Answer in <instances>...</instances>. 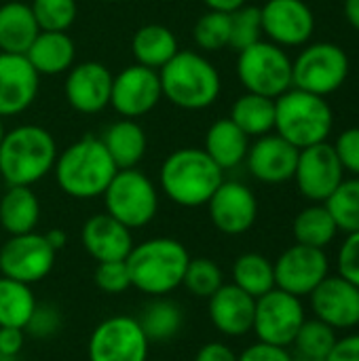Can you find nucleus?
Masks as SVG:
<instances>
[{
  "label": "nucleus",
  "instance_id": "nucleus-1",
  "mask_svg": "<svg viewBox=\"0 0 359 361\" xmlns=\"http://www.w3.org/2000/svg\"><path fill=\"white\" fill-rule=\"evenodd\" d=\"M125 262L129 269L131 288L146 296L159 298L182 286L190 254L178 239L154 237L133 245Z\"/></svg>",
  "mask_w": 359,
  "mask_h": 361
},
{
  "label": "nucleus",
  "instance_id": "nucleus-2",
  "mask_svg": "<svg viewBox=\"0 0 359 361\" xmlns=\"http://www.w3.org/2000/svg\"><path fill=\"white\" fill-rule=\"evenodd\" d=\"M55 180L61 192L72 199H97L106 192L118 171L99 137L85 135L63 152H57Z\"/></svg>",
  "mask_w": 359,
  "mask_h": 361
},
{
  "label": "nucleus",
  "instance_id": "nucleus-3",
  "mask_svg": "<svg viewBox=\"0 0 359 361\" xmlns=\"http://www.w3.org/2000/svg\"><path fill=\"white\" fill-rule=\"evenodd\" d=\"M224 182V171L203 148H180L171 152L159 171L161 190L180 207H203Z\"/></svg>",
  "mask_w": 359,
  "mask_h": 361
},
{
  "label": "nucleus",
  "instance_id": "nucleus-4",
  "mask_svg": "<svg viewBox=\"0 0 359 361\" xmlns=\"http://www.w3.org/2000/svg\"><path fill=\"white\" fill-rule=\"evenodd\" d=\"M57 144L38 125H19L4 131L0 142V176L8 186H32L53 171Z\"/></svg>",
  "mask_w": 359,
  "mask_h": 361
},
{
  "label": "nucleus",
  "instance_id": "nucleus-5",
  "mask_svg": "<svg viewBox=\"0 0 359 361\" xmlns=\"http://www.w3.org/2000/svg\"><path fill=\"white\" fill-rule=\"evenodd\" d=\"M163 95L182 110L209 108L222 89L216 66L195 51H178L161 70Z\"/></svg>",
  "mask_w": 359,
  "mask_h": 361
},
{
  "label": "nucleus",
  "instance_id": "nucleus-6",
  "mask_svg": "<svg viewBox=\"0 0 359 361\" xmlns=\"http://www.w3.org/2000/svg\"><path fill=\"white\" fill-rule=\"evenodd\" d=\"M334 127V112L326 97L288 89L275 99V131L298 150L328 142Z\"/></svg>",
  "mask_w": 359,
  "mask_h": 361
},
{
  "label": "nucleus",
  "instance_id": "nucleus-7",
  "mask_svg": "<svg viewBox=\"0 0 359 361\" xmlns=\"http://www.w3.org/2000/svg\"><path fill=\"white\" fill-rule=\"evenodd\" d=\"M237 76L245 91L277 99L292 89V59L284 47L271 40H258L239 51Z\"/></svg>",
  "mask_w": 359,
  "mask_h": 361
},
{
  "label": "nucleus",
  "instance_id": "nucleus-8",
  "mask_svg": "<svg viewBox=\"0 0 359 361\" xmlns=\"http://www.w3.org/2000/svg\"><path fill=\"white\" fill-rule=\"evenodd\" d=\"M102 197L106 214L131 231L150 224L159 212L157 186L140 169H118Z\"/></svg>",
  "mask_w": 359,
  "mask_h": 361
},
{
  "label": "nucleus",
  "instance_id": "nucleus-9",
  "mask_svg": "<svg viewBox=\"0 0 359 361\" xmlns=\"http://www.w3.org/2000/svg\"><path fill=\"white\" fill-rule=\"evenodd\" d=\"M349 76V57L334 42H313L305 47L292 61V87L330 95L336 93Z\"/></svg>",
  "mask_w": 359,
  "mask_h": 361
},
{
  "label": "nucleus",
  "instance_id": "nucleus-10",
  "mask_svg": "<svg viewBox=\"0 0 359 361\" xmlns=\"http://www.w3.org/2000/svg\"><path fill=\"white\" fill-rule=\"evenodd\" d=\"M150 341L138 317L112 315L99 322L87 343L89 361H148Z\"/></svg>",
  "mask_w": 359,
  "mask_h": 361
},
{
  "label": "nucleus",
  "instance_id": "nucleus-11",
  "mask_svg": "<svg viewBox=\"0 0 359 361\" xmlns=\"http://www.w3.org/2000/svg\"><path fill=\"white\" fill-rule=\"evenodd\" d=\"M305 322H307V311L303 298L298 296L273 288L264 296L256 298L252 332L260 343L290 349Z\"/></svg>",
  "mask_w": 359,
  "mask_h": 361
},
{
  "label": "nucleus",
  "instance_id": "nucleus-12",
  "mask_svg": "<svg viewBox=\"0 0 359 361\" xmlns=\"http://www.w3.org/2000/svg\"><path fill=\"white\" fill-rule=\"evenodd\" d=\"M57 252L44 235L25 233L8 237L0 247V275L25 286L40 283L55 267Z\"/></svg>",
  "mask_w": 359,
  "mask_h": 361
},
{
  "label": "nucleus",
  "instance_id": "nucleus-13",
  "mask_svg": "<svg viewBox=\"0 0 359 361\" xmlns=\"http://www.w3.org/2000/svg\"><path fill=\"white\" fill-rule=\"evenodd\" d=\"M275 288L298 296L309 298L313 290L330 275V258L326 250L309 245H290L273 262Z\"/></svg>",
  "mask_w": 359,
  "mask_h": 361
},
{
  "label": "nucleus",
  "instance_id": "nucleus-14",
  "mask_svg": "<svg viewBox=\"0 0 359 361\" xmlns=\"http://www.w3.org/2000/svg\"><path fill=\"white\" fill-rule=\"evenodd\" d=\"M305 199L324 203L345 180V169L332 144L322 142L298 152L296 171L292 178Z\"/></svg>",
  "mask_w": 359,
  "mask_h": 361
},
{
  "label": "nucleus",
  "instance_id": "nucleus-15",
  "mask_svg": "<svg viewBox=\"0 0 359 361\" xmlns=\"http://www.w3.org/2000/svg\"><path fill=\"white\" fill-rule=\"evenodd\" d=\"M161 97V78L152 68L133 63L112 76L110 106L123 118H138L148 114Z\"/></svg>",
  "mask_w": 359,
  "mask_h": 361
},
{
  "label": "nucleus",
  "instance_id": "nucleus-16",
  "mask_svg": "<svg viewBox=\"0 0 359 361\" xmlns=\"http://www.w3.org/2000/svg\"><path fill=\"white\" fill-rule=\"evenodd\" d=\"M207 212L218 233L237 237L256 224L258 199L250 186L235 180H224L207 201Z\"/></svg>",
  "mask_w": 359,
  "mask_h": 361
},
{
  "label": "nucleus",
  "instance_id": "nucleus-17",
  "mask_svg": "<svg viewBox=\"0 0 359 361\" xmlns=\"http://www.w3.org/2000/svg\"><path fill=\"white\" fill-rule=\"evenodd\" d=\"M260 19L262 34L279 47H303L315 32V15L305 0H267Z\"/></svg>",
  "mask_w": 359,
  "mask_h": 361
},
{
  "label": "nucleus",
  "instance_id": "nucleus-18",
  "mask_svg": "<svg viewBox=\"0 0 359 361\" xmlns=\"http://www.w3.org/2000/svg\"><path fill=\"white\" fill-rule=\"evenodd\" d=\"M315 319L332 330H353L359 326V288L341 275H328L309 296Z\"/></svg>",
  "mask_w": 359,
  "mask_h": 361
},
{
  "label": "nucleus",
  "instance_id": "nucleus-19",
  "mask_svg": "<svg viewBox=\"0 0 359 361\" xmlns=\"http://www.w3.org/2000/svg\"><path fill=\"white\" fill-rule=\"evenodd\" d=\"M40 87V74L25 55L0 51V118L25 112Z\"/></svg>",
  "mask_w": 359,
  "mask_h": 361
},
{
  "label": "nucleus",
  "instance_id": "nucleus-20",
  "mask_svg": "<svg viewBox=\"0 0 359 361\" xmlns=\"http://www.w3.org/2000/svg\"><path fill=\"white\" fill-rule=\"evenodd\" d=\"M112 74L99 61H83L72 66L66 76L63 93L68 104L80 114H97L110 106Z\"/></svg>",
  "mask_w": 359,
  "mask_h": 361
},
{
  "label": "nucleus",
  "instance_id": "nucleus-21",
  "mask_svg": "<svg viewBox=\"0 0 359 361\" xmlns=\"http://www.w3.org/2000/svg\"><path fill=\"white\" fill-rule=\"evenodd\" d=\"M298 148L292 146L281 135H262L248 150V169L250 173L264 184H284L294 178L298 163Z\"/></svg>",
  "mask_w": 359,
  "mask_h": 361
},
{
  "label": "nucleus",
  "instance_id": "nucleus-22",
  "mask_svg": "<svg viewBox=\"0 0 359 361\" xmlns=\"http://www.w3.org/2000/svg\"><path fill=\"white\" fill-rule=\"evenodd\" d=\"M256 298L239 290L235 283H222L207 298V313L212 326L229 338H241L252 332Z\"/></svg>",
  "mask_w": 359,
  "mask_h": 361
},
{
  "label": "nucleus",
  "instance_id": "nucleus-23",
  "mask_svg": "<svg viewBox=\"0 0 359 361\" xmlns=\"http://www.w3.org/2000/svg\"><path fill=\"white\" fill-rule=\"evenodd\" d=\"M80 243L95 262L127 260L129 252L135 245L131 237V228H127L106 212L91 216L83 224Z\"/></svg>",
  "mask_w": 359,
  "mask_h": 361
},
{
  "label": "nucleus",
  "instance_id": "nucleus-24",
  "mask_svg": "<svg viewBox=\"0 0 359 361\" xmlns=\"http://www.w3.org/2000/svg\"><path fill=\"white\" fill-rule=\"evenodd\" d=\"M76 57L74 40L66 32H38L30 49L25 51V59L38 74L55 76L63 74L72 68Z\"/></svg>",
  "mask_w": 359,
  "mask_h": 361
},
{
  "label": "nucleus",
  "instance_id": "nucleus-25",
  "mask_svg": "<svg viewBox=\"0 0 359 361\" xmlns=\"http://www.w3.org/2000/svg\"><path fill=\"white\" fill-rule=\"evenodd\" d=\"M99 140L106 146L116 169H135L148 148L146 133L133 118H121L112 123Z\"/></svg>",
  "mask_w": 359,
  "mask_h": 361
},
{
  "label": "nucleus",
  "instance_id": "nucleus-26",
  "mask_svg": "<svg viewBox=\"0 0 359 361\" xmlns=\"http://www.w3.org/2000/svg\"><path fill=\"white\" fill-rule=\"evenodd\" d=\"M40 222V201L32 186H8L0 197V226L13 235L34 233Z\"/></svg>",
  "mask_w": 359,
  "mask_h": 361
},
{
  "label": "nucleus",
  "instance_id": "nucleus-27",
  "mask_svg": "<svg viewBox=\"0 0 359 361\" xmlns=\"http://www.w3.org/2000/svg\"><path fill=\"white\" fill-rule=\"evenodd\" d=\"M203 150L222 171L235 169L248 157L250 137L231 118H220L207 129Z\"/></svg>",
  "mask_w": 359,
  "mask_h": 361
},
{
  "label": "nucleus",
  "instance_id": "nucleus-28",
  "mask_svg": "<svg viewBox=\"0 0 359 361\" xmlns=\"http://www.w3.org/2000/svg\"><path fill=\"white\" fill-rule=\"evenodd\" d=\"M40 27L25 2H4L0 6V51L25 55Z\"/></svg>",
  "mask_w": 359,
  "mask_h": 361
},
{
  "label": "nucleus",
  "instance_id": "nucleus-29",
  "mask_svg": "<svg viewBox=\"0 0 359 361\" xmlns=\"http://www.w3.org/2000/svg\"><path fill=\"white\" fill-rule=\"evenodd\" d=\"M180 51L176 34L159 23H148L133 34L131 53L140 66L161 70Z\"/></svg>",
  "mask_w": 359,
  "mask_h": 361
},
{
  "label": "nucleus",
  "instance_id": "nucleus-30",
  "mask_svg": "<svg viewBox=\"0 0 359 361\" xmlns=\"http://www.w3.org/2000/svg\"><path fill=\"white\" fill-rule=\"evenodd\" d=\"M229 118L248 137H262L275 129V99L245 91L235 99Z\"/></svg>",
  "mask_w": 359,
  "mask_h": 361
},
{
  "label": "nucleus",
  "instance_id": "nucleus-31",
  "mask_svg": "<svg viewBox=\"0 0 359 361\" xmlns=\"http://www.w3.org/2000/svg\"><path fill=\"white\" fill-rule=\"evenodd\" d=\"M138 322L150 343H169L184 328V311L176 300L159 296L142 309Z\"/></svg>",
  "mask_w": 359,
  "mask_h": 361
},
{
  "label": "nucleus",
  "instance_id": "nucleus-32",
  "mask_svg": "<svg viewBox=\"0 0 359 361\" xmlns=\"http://www.w3.org/2000/svg\"><path fill=\"white\" fill-rule=\"evenodd\" d=\"M292 235L296 243L326 250L339 235V228L324 203H313L296 214L292 222Z\"/></svg>",
  "mask_w": 359,
  "mask_h": 361
},
{
  "label": "nucleus",
  "instance_id": "nucleus-33",
  "mask_svg": "<svg viewBox=\"0 0 359 361\" xmlns=\"http://www.w3.org/2000/svg\"><path fill=\"white\" fill-rule=\"evenodd\" d=\"M231 277H233V283L245 294H250L252 298H260L275 288L273 262L267 256L256 254V252H248L235 258Z\"/></svg>",
  "mask_w": 359,
  "mask_h": 361
},
{
  "label": "nucleus",
  "instance_id": "nucleus-34",
  "mask_svg": "<svg viewBox=\"0 0 359 361\" xmlns=\"http://www.w3.org/2000/svg\"><path fill=\"white\" fill-rule=\"evenodd\" d=\"M38 300L32 286L0 275V328H25Z\"/></svg>",
  "mask_w": 359,
  "mask_h": 361
},
{
  "label": "nucleus",
  "instance_id": "nucleus-35",
  "mask_svg": "<svg viewBox=\"0 0 359 361\" xmlns=\"http://www.w3.org/2000/svg\"><path fill=\"white\" fill-rule=\"evenodd\" d=\"M336 330L320 319H307L298 330L294 343L290 345V353L294 361H326L336 343Z\"/></svg>",
  "mask_w": 359,
  "mask_h": 361
},
{
  "label": "nucleus",
  "instance_id": "nucleus-36",
  "mask_svg": "<svg viewBox=\"0 0 359 361\" xmlns=\"http://www.w3.org/2000/svg\"><path fill=\"white\" fill-rule=\"evenodd\" d=\"M330 212L339 233H358L359 231V178H345L339 188L324 201Z\"/></svg>",
  "mask_w": 359,
  "mask_h": 361
},
{
  "label": "nucleus",
  "instance_id": "nucleus-37",
  "mask_svg": "<svg viewBox=\"0 0 359 361\" xmlns=\"http://www.w3.org/2000/svg\"><path fill=\"white\" fill-rule=\"evenodd\" d=\"M224 283L220 264L212 258H190L182 286L197 298H209Z\"/></svg>",
  "mask_w": 359,
  "mask_h": 361
},
{
  "label": "nucleus",
  "instance_id": "nucleus-38",
  "mask_svg": "<svg viewBox=\"0 0 359 361\" xmlns=\"http://www.w3.org/2000/svg\"><path fill=\"white\" fill-rule=\"evenodd\" d=\"M195 42L201 51H220L231 40V13L207 11L201 15L193 30Z\"/></svg>",
  "mask_w": 359,
  "mask_h": 361
},
{
  "label": "nucleus",
  "instance_id": "nucleus-39",
  "mask_svg": "<svg viewBox=\"0 0 359 361\" xmlns=\"http://www.w3.org/2000/svg\"><path fill=\"white\" fill-rule=\"evenodd\" d=\"M30 8L42 32H66L78 15L76 0H32Z\"/></svg>",
  "mask_w": 359,
  "mask_h": 361
},
{
  "label": "nucleus",
  "instance_id": "nucleus-40",
  "mask_svg": "<svg viewBox=\"0 0 359 361\" xmlns=\"http://www.w3.org/2000/svg\"><path fill=\"white\" fill-rule=\"evenodd\" d=\"M262 36V19L258 6L243 4L241 8L231 13V40L229 47L235 51H243L258 42Z\"/></svg>",
  "mask_w": 359,
  "mask_h": 361
},
{
  "label": "nucleus",
  "instance_id": "nucleus-41",
  "mask_svg": "<svg viewBox=\"0 0 359 361\" xmlns=\"http://www.w3.org/2000/svg\"><path fill=\"white\" fill-rule=\"evenodd\" d=\"M93 281L97 286V290H102L104 294H123L131 288V277H129V269L125 260H112V262H97L95 267V275Z\"/></svg>",
  "mask_w": 359,
  "mask_h": 361
},
{
  "label": "nucleus",
  "instance_id": "nucleus-42",
  "mask_svg": "<svg viewBox=\"0 0 359 361\" xmlns=\"http://www.w3.org/2000/svg\"><path fill=\"white\" fill-rule=\"evenodd\" d=\"M61 324H63V319H61V313L57 307H53L49 302H38L23 328V332L32 338L47 341V338H53L55 334H59Z\"/></svg>",
  "mask_w": 359,
  "mask_h": 361
},
{
  "label": "nucleus",
  "instance_id": "nucleus-43",
  "mask_svg": "<svg viewBox=\"0 0 359 361\" xmlns=\"http://www.w3.org/2000/svg\"><path fill=\"white\" fill-rule=\"evenodd\" d=\"M336 275L359 288V231L349 233L336 254Z\"/></svg>",
  "mask_w": 359,
  "mask_h": 361
},
{
  "label": "nucleus",
  "instance_id": "nucleus-44",
  "mask_svg": "<svg viewBox=\"0 0 359 361\" xmlns=\"http://www.w3.org/2000/svg\"><path fill=\"white\" fill-rule=\"evenodd\" d=\"M332 146L343 169L349 171L353 178H359V127L345 129Z\"/></svg>",
  "mask_w": 359,
  "mask_h": 361
},
{
  "label": "nucleus",
  "instance_id": "nucleus-45",
  "mask_svg": "<svg viewBox=\"0 0 359 361\" xmlns=\"http://www.w3.org/2000/svg\"><path fill=\"white\" fill-rule=\"evenodd\" d=\"M237 361H294L290 349L286 347H275V345H267V343H254L250 347H245L239 355Z\"/></svg>",
  "mask_w": 359,
  "mask_h": 361
},
{
  "label": "nucleus",
  "instance_id": "nucleus-46",
  "mask_svg": "<svg viewBox=\"0 0 359 361\" xmlns=\"http://www.w3.org/2000/svg\"><path fill=\"white\" fill-rule=\"evenodd\" d=\"M326 361H359V332H351L343 338H336Z\"/></svg>",
  "mask_w": 359,
  "mask_h": 361
},
{
  "label": "nucleus",
  "instance_id": "nucleus-47",
  "mask_svg": "<svg viewBox=\"0 0 359 361\" xmlns=\"http://www.w3.org/2000/svg\"><path fill=\"white\" fill-rule=\"evenodd\" d=\"M25 345V332L21 328H0V355L19 357Z\"/></svg>",
  "mask_w": 359,
  "mask_h": 361
},
{
  "label": "nucleus",
  "instance_id": "nucleus-48",
  "mask_svg": "<svg viewBox=\"0 0 359 361\" xmlns=\"http://www.w3.org/2000/svg\"><path fill=\"white\" fill-rule=\"evenodd\" d=\"M195 361H237V353H235L229 345L214 341V343L203 345V347L197 351Z\"/></svg>",
  "mask_w": 359,
  "mask_h": 361
},
{
  "label": "nucleus",
  "instance_id": "nucleus-49",
  "mask_svg": "<svg viewBox=\"0 0 359 361\" xmlns=\"http://www.w3.org/2000/svg\"><path fill=\"white\" fill-rule=\"evenodd\" d=\"M203 4L209 11H220V13H233L245 4V0H203Z\"/></svg>",
  "mask_w": 359,
  "mask_h": 361
},
{
  "label": "nucleus",
  "instance_id": "nucleus-50",
  "mask_svg": "<svg viewBox=\"0 0 359 361\" xmlns=\"http://www.w3.org/2000/svg\"><path fill=\"white\" fill-rule=\"evenodd\" d=\"M343 13H345V19L349 21V25L355 32H359V0H345Z\"/></svg>",
  "mask_w": 359,
  "mask_h": 361
},
{
  "label": "nucleus",
  "instance_id": "nucleus-51",
  "mask_svg": "<svg viewBox=\"0 0 359 361\" xmlns=\"http://www.w3.org/2000/svg\"><path fill=\"white\" fill-rule=\"evenodd\" d=\"M44 239L49 241V245H51L55 252H59V250L68 243V235H66L61 228H51V231H47V233H44Z\"/></svg>",
  "mask_w": 359,
  "mask_h": 361
},
{
  "label": "nucleus",
  "instance_id": "nucleus-52",
  "mask_svg": "<svg viewBox=\"0 0 359 361\" xmlns=\"http://www.w3.org/2000/svg\"><path fill=\"white\" fill-rule=\"evenodd\" d=\"M0 361H19V357H11V355H0Z\"/></svg>",
  "mask_w": 359,
  "mask_h": 361
},
{
  "label": "nucleus",
  "instance_id": "nucleus-53",
  "mask_svg": "<svg viewBox=\"0 0 359 361\" xmlns=\"http://www.w3.org/2000/svg\"><path fill=\"white\" fill-rule=\"evenodd\" d=\"M2 137H4V125H2V118H0V142H2Z\"/></svg>",
  "mask_w": 359,
  "mask_h": 361
},
{
  "label": "nucleus",
  "instance_id": "nucleus-54",
  "mask_svg": "<svg viewBox=\"0 0 359 361\" xmlns=\"http://www.w3.org/2000/svg\"><path fill=\"white\" fill-rule=\"evenodd\" d=\"M102 2H121V0H102Z\"/></svg>",
  "mask_w": 359,
  "mask_h": 361
}]
</instances>
